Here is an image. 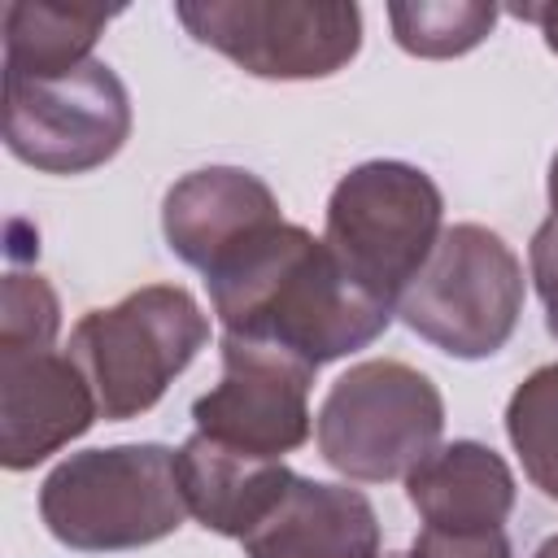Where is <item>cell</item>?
Returning <instances> with one entry per match:
<instances>
[{"label": "cell", "mask_w": 558, "mask_h": 558, "mask_svg": "<svg viewBox=\"0 0 558 558\" xmlns=\"http://www.w3.org/2000/svg\"><path fill=\"white\" fill-rule=\"evenodd\" d=\"M310 384L314 366L296 353L270 340L227 336L222 379L192 405L196 432L240 453L283 462V453L310 440Z\"/></svg>", "instance_id": "obj_9"}, {"label": "cell", "mask_w": 558, "mask_h": 558, "mask_svg": "<svg viewBox=\"0 0 558 558\" xmlns=\"http://www.w3.org/2000/svg\"><path fill=\"white\" fill-rule=\"evenodd\" d=\"M445 401L436 384L392 357L349 366L323 397L314 418L318 453L331 471L384 484L410 475L440 440Z\"/></svg>", "instance_id": "obj_6"}, {"label": "cell", "mask_w": 558, "mask_h": 558, "mask_svg": "<svg viewBox=\"0 0 558 558\" xmlns=\"http://www.w3.org/2000/svg\"><path fill=\"white\" fill-rule=\"evenodd\" d=\"M405 558H510V541L501 527L493 532H440L423 527Z\"/></svg>", "instance_id": "obj_19"}, {"label": "cell", "mask_w": 558, "mask_h": 558, "mask_svg": "<svg viewBox=\"0 0 558 558\" xmlns=\"http://www.w3.org/2000/svg\"><path fill=\"white\" fill-rule=\"evenodd\" d=\"M214 314L227 336L270 340L314 371L353 349H366L392 305L357 288L331 248L296 222H275L205 270Z\"/></svg>", "instance_id": "obj_1"}, {"label": "cell", "mask_w": 558, "mask_h": 558, "mask_svg": "<svg viewBox=\"0 0 558 558\" xmlns=\"http://www.w3.org/2000/svg\"><path fill=\"white\" fill-rule=\"evenodd\" d=\"M61 327L57 292L44 275L9 270L0 292V349H52Z\"/></svg>", "instance_id": "obj_18"}, {"label": "cell", "mask_w": 558, "mask_h": 558, "mask_svg": "<svg viewBox=\"0 0 558 558\" xmlns=\"http://www.w3.org/2000/svg\"><path fill=\"white\" fill-rule=\"evenodd\" d=\"M405 497L423 527L440 532H493L514 506L510 466L480 440H453L432 449L410 475Z\"/></svg>", "instance_id": "obj_14"}, {"label": "cell", "mask_w": 558, "mask_h": 558, "mask_svg": "<svg viewBox=\"0 0 558 558\" xmlns=\"http://www.w3.org/2000/svg\"><path fill=\"white\" fill-rule=\"evenodd\" d=\"M113 22V9L9 0L4 4V78H61L92 61L96 35Z\"/></svg>", "instance_id": "obj_15"}, {"label": "cell", "mask_w": 558, "mask_h": 558, "mask_svg": "<svg viewBox=\"0 0 558 558\" xmlns=\"http://www.w3.org/2000/svg\"><path fill=\"white\" fill-rule=\"evenodd\" d=\"M392 35L414 57H458L488 39L493 4H388Z\"/></svg>", "instance_id": "obj_17"}, {"label": "cell", "mask_w": 558, "mask_h": 558, "mask_svg": "<svg viewBox=\"0 0 558 558\" xmlns=\"http://www.w3.org/2000/svg\"><path fill=\"white\" fill-rule=\"evenodd\" d=\"M510 13L523 17V22H536L541 35H545V44L558 52V4H514Z\"/></svg>", "instance_id": "obj_21"}, {"label": "cell", "mask_w": 558, "mask_h": 558, "mask_svg": "<svg viewBox=\"0 0 558 558\" xmlns=\"http://www.w3.org/2000/svg\"><path fill=\"white\" fill-rule=\"evenodd\" d=\"M96 397L70 353L0 349V462L26 471L96 423Z\"/></svg>", "instance_id": "obj_10"}, {"label": "cell", "mask_w": 558, "mask_h": 558, "mask_svg": "<svg viewBox=\"0 0 558 558\" xmlns=\"http://www.w3.org/2000/svg\"><path fill=\"white\" fill-rule=\"evenodd\" d=\"M192 39L218 48L257 78H327L362 48L357 4H179Z\"/></svg>", "instance_id": "obj_8"}, {"label": "cell", "mask_w": 558, "mask_h": 558, "mask_svg": "<svg viewBox=\"0 0 558 558\" xmlns=\"http://www.w3.org/2000/svg\"><path fill=\"white\" fill-rule=\"evenodd\" d=\"M209 340V318L179 283H148L109 310H92L70 331V357L83 371L100 418L122 423L153 410L174 375Z\"/></svg>", "instance_id": "obj_2"}, {"label": "cell", "mask_w": 558, "mask_h": 558, "mask_svg": "<svg viewBox=\"0 0 558 558\" xmlns=\"http://www.w3.org/2000/svg\"><path fill=\"white\" fill-rule=\"evenodd\" d=\"M131 131V100L109 61H83L61 78H4V144L48 174L105 166Z\"/></svg>", "instance_id": "obj_7"}, {"label": "cell", "mask_w": 558, "mask_h": 558, "mask_svg": "<svg viewBox=\"0 0 558 558\" xmlns=\"http://www.w3.org/2000/svg\"><path fill=\"white\" fill-rule=\"evenodd\" d=\"M527 266H532L536 296L545 305V327L558 340V209H549V218L536 227L532 248H527Z\"/></svg>", "instance_id": "obj_20"}, {"label": "cell", "mask_w": 558, "mask_h": 558, "mask_svg": "<svg viewBox=\"0 0 558 558\" xmlns=\"http://www.w3.org/2000/svg\"><path fill=\"white\" fill-rule=\"evenodd\" d=\"M549 209H558V153L549 161Z\"/></svg>", "instance_id": "obj_22"}, {"label": "cell", "mask_w": 558, "mask_h": 558, "mask_svg": "<svg viewBox=\"0 0 558 558\" xmlns=\"http://www.w3.org/2000/svg\"><path fill=\"white\" fill-rule=\"evenodd\" d=\"M532 558H558V536H549V541H545V545H541Z\"/></svg>", "instance_id": "obj_23"}, {"label": "cell", "mask_w": 558, "mask_h": 558, "mask_svg": "<svg viewBox=\"0 0 558 558\" xmlns=\"http://www.w3.org/2000/svg\"><path fill=\"white\" fill-rule=\"evenodd\" d=\"M48 532L83 554L140 549L187 519V501L166 445H113L65 458L39 488Z\"/></svg>", "instance_id": "obj_3"}, {"label": "cell", "mask_w": 558, "mask_h": 558, "mask_svg": "<svg viewBox=\"0 0 558 558\" xmlns=\"http://www.w3.org/2000/svg\"><path fill=\"white\" fill-rule=\"evenodd\" d=\"M240 545L244 558H379V514L349 484L296 475Z\"/></svg>", "instance_id": "obj_12"}, {"label": "cell", "mask_w": 558, "mask_h": 558, "mask_svg": "<svg viewBox=\"0 0 558 558\" xmlns=\"http://www.w3.org/2000/svg\"><path fill=\"white\" fill-rule=\"evenodd\" d=\"M384 558H405V554H384Z\"/></svg>", "instance_id": "obj_24"}, {"label": "cell", "mask_w": 558, "mask_h": 558, "mask_svg": "<svg viewBox=\"0 0 558 558\" xmlns=\"http://www.w3.org/2000/svg\"><path fill=\"white\" fill-rule=\"evenodd\" d=\"M283 222L275 192L240 166H205L183 174L161 205V231L174 257L201 275L257 231Z\"/></svg>", "instance_id": "obj_11"}, {"label": "cell", "mask_w": 558, "mask_h": 558, "mask_svg": "<svg viewBox=\"0 0 558 558\" xmlns=\"http://www.w3.org/2000/svg\"><path fill=\"white\" fill-rule=\"evenodd\" d=\"M523 314V262L480 227H445L423 270L397 296V318L449 357H493Z\"/></svg>", "instance_id": "obj_5"}, {"label": "cell", "mask_w": 558, "mask_h": 558, "mask_svg": "<svg viewBox=\"0 0 558 558\" xmlns=\"http://www.w3.org/2000/svg\"><path fill=\"white\" fill-rule=\"evenodd\" d=\"M440 214L445 201L427 170L405 161H362L331 187L323 244L357 288L397 310V296L445 231Z\"/></svg>", "instance_id": "obj_4"}, {"label": "cell", "mask_w": 558, "mask_h": 558, "mask_svg": "<svg viewBox=\"0 0 558 558\" xmlns=\"http://www.w3.org/2000/svg\"><path fill=\"white\" fill-rule=\"evenodd\" d=\"M506 436L527 480L558 501V362L532 371L514 388L506 405Z\"/></svg>", "instance_id": "obj_16"}, {"label": "cell", "mask_w": 558, "mask_h": 558, "mask_svg": "<svg viewBox=\"0 0 558 558\" xmlns=\"http://www.w3.org/2000/svg\"><path fill=\"white\" fill-rule=\"evenodd\" d=\"M174 471L187 514L201 519V527L235 541H244L283 501V493L296 480L283 462L240 453L201 432L174 449Z\"/></svg>", "instance_id": "obj_13"}]
</instances>
